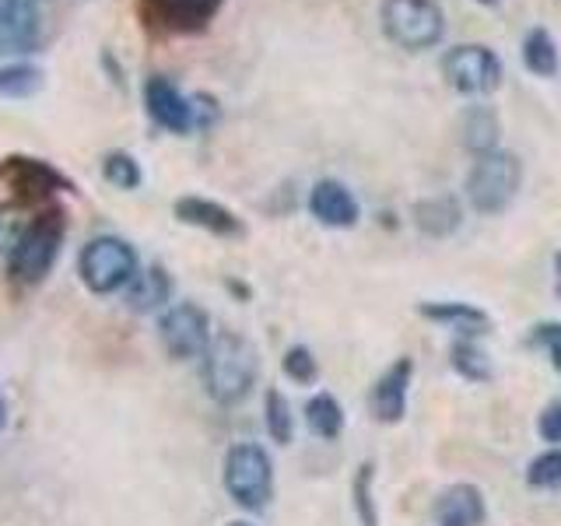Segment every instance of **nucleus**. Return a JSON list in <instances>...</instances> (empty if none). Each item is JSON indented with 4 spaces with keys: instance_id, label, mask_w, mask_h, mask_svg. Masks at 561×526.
Wrapping results in <instances>:
<instances>
[{
    "instance_id": "24",
    "label": "nucleus",
    "mask_w": 561,
    "mask_h": 526,
    "mask_svg": "<svg viewBox=\"0 0 561 526\" xmlns=\"http://www.w3.org/2000/svg\"><path fill=\"white\" fill-rule=\"evenodd\" d=\"M102 180L116 186V190H137L145 183V172H140V162L130 151H110L102 158Z\"/></svg>"
},
{
    "instance_id": "35",
    "label": "nucleus",
    "mask_w": 561,
    "mask_h": 526,
    "mask_svg": "<svg viewBox=\"0 0 561 526\" xmlns=\"http://www.w3.org/2000/svg\"><path fill=\"white\" fill-rule=\"evenodd\" d=\"M228 526H253V523H242V519H239V523H228Z\"/></svg>"
},
{
    "instance_id": "36",
    "label": "nucleus",
    "mask_w": 561,
    "mask_h": 526,
    "mask_svg": "<svg viewBox=\"0 0 561 526\" xmlns=\"http://www.w3.org/2000/svg\"><path fill=\"white\" fill-rule=\"evenodd\" d=\"M35 4H39V0H35Z\"/></svg>"
},
{
    "instance_id": "16",
    "label": "nucleus",
    "mask_w": 561,
    "mask_h": 526,
    "mask_svg": "<svg viewBox=\"0 0 561 526\" xmlns=\"http://www.w3.org/2000/svg\"><path fill=\"white\" fill-rule=\"evenodd\" d=\"M460 137H463V148L473 151V158L499 151V137H502L499 113L491 110V105H470L460 116Z\"/></svg>"
},
{
    "instance_id": "5",
    "label": "nucleus",
    "mask_w": 561,
    "mask_h": 526,
    "mask_svg": "<svg viewBox=\"0 0 561 526\" xmlns=\"http://www.w3.org/2000/svg\"><path fill=\"white\" fill-rule=\"evenodd\" d=\"M225 491L232 495L236 505L250 508V513H260L267 508L271 495H274V464L263 446L256 443H239L225 453Z\"/></svg>"
},
{
    "instance_id": "7",
    "label": "nucleus",
    "mask_w": 561,
    "mask_h": 526,
    "mask_svg": "<svg viewBox=\"0 0 561 526\" xmlns=\"http://www.w3.org/2000/svg\"><path fill=\"white\" fill-rule=\"evenodd\" d=\"M438 70H443V78L453 92L470 95V99L491 95L505 78L502 57L491 46H481V43H460V46L446 49Z\"/></svg>"
},
{
    "instance_id": "2",
    "label": "nucleus",
    "mask_w": 561,
    "mask_h": 526,
    "mask_svg": "<svg viewBox=\"0 0 561 526\" xmlns=\"http://www.w3.org/2000/svg\"><path fill=\"white\" fill-rule=\"evenodd\" d=\"M379 25L393 46L408 53H425L443 43L446 11L438 0H382Z\"/></svg>"
},
{
    "instance_id": "32",
    "label": "nucleus",
    "mask_w": 561,
    "mask_h": 526,
    "mask_svg": "<svg viewBox=\"0 0 561 526\" xmlns=\"http://www.w3.org/2000/svg\"><path fill=\"white\" fill-rule=\"evenodd\" d=\"M554 271H558V295H561V253L554 256Z\"/></svg>"
},
{
    "instance_id": "25",
    "label": "nucleus",
    "mask_w": 561,
    "mask_h": 526,
    "mask_svg": "<svg viewBox=\"0 0 561 526\" xmlns=\"http://www.w3.org/2000/svg\"><path fill=\"white\" fill-rule=\"evenodd\" d=\"M267 432L274 443L288 446L295 435V418H291V403L280 390H267Z\"/></svg>"
},
{
    "instance_id": "21",
    "label": "nucleus",
    "mask_w": 561,
    "mask_h": 526,
    "mask_svg": "<svg viewBox=\"0 0 561 526\" xmlns=\"http://www.w3.org/2000/svg\"><path fill=\"white\" fill-rule=\"evenodd\" d=\"M46 75L35 64H4L0 67V99H32L35 92H43Z\"/></svg>"
},
{
    "instance_id": "23",
    "label": "nucleus",
    "mask_w": 561,
    "mask_h": 526,
    "mask_svg": "<svg viewBox=\"0 0 561 526\" xmlns=\"http://www.w3.org/2000/svg\"><path fill=\"white\" fill-rule=\"evenodd\" d=\"M306 421H309V428L320 438H337L341 428H344V411H341V403L333 400L330 393H316L306 403Z\"/></svg>"
},
{
    "instance_id": "11",
    "label": "nucleus",
    "mask_w": 561,
    "mask_h": 526,
    "mask_svg": "<svg viewBox=\"0 0 561 526\" xmlns=\"http://www.w3.org/2000/svg\"><path fill=\"white\" fill-rule=\"evenodd\" d=\"M43 39V18L35 0H0V57L32 53Z\"/></svg>"
},
{
    "instance_id": "9",
    "label": "nucleus",
    "mask_w": 561,
    "mask_h": 526,
    "mask_svg": "<svg viewBox=\"0 0 561 526\" xmlns=\"http://www.w3.org/2000/svg\"><path fill=\"white\" fill-rule=\"evenodd\" d=\"M145 110L154 119V127L169 134H190L197 130V116H193V95H183L180 84L165 75H154L145 81Z\"/></svg>"
},
{
    "instance_id": "33",
    "label": "nucleus",
    "mask_w": 561,
    "mask_h": 526,
    "mask_svg": "<svg viewBox=\"0 0 561 526\" xmlns=\"http://www.w3.org/2000/svg\"><path fill=\"white\" fill-rule=\"evenodd\" d=\"M473 4H481V8H499L502 0H473Z\"/></svg>"
},
{
    "instance_id": "18",
    "label": "nucleus",
    "mask_w": 561,
    "mask_h": 526,
    "mask_svg": "<svg viewBox=\"0 0 561 526\" xmlns=\"http://www.w3.org/2000/svg\"><path fill=\"white\" fill-rule=\"evenodd\" d=\"M172 298V277L165 274V267H151L137 271V277L130 281V309L137 312H151V309H162Z\"/></svg>"
},
{
    "instance_id": "17",
    "label": "nucleus",
    "mask_w": 561,
    "mask_h": 526,
    "mask_svg": "<svg viewBox=\"0 0 561 526\" xmlns=\"http://www.w3.org/2000/svg\"><path fill=\"white\" fill-rule=\"evenodd\" d=\"M523 67L534 78H554L561 70V49L554 43V35L548 28H530L523 39Z\"/></svg>"
},
{
    "instance_id": "19",
    "label": "nucleus",
    "mask_w": 561,
    "mask_h": 526,
    "mask_svg": "<svg viewBox=\"0 0 561 526\" xmlns=\"http://www.w3.org/2000/svg\"><path fill=\"white\" fill-rule=\"evenodd\" d=\"M414 225L432 239H446L460 228V204L456 197H428L414 207Z\"/></svg>"
},
{
    "instance_id": "29",
    "label": "nucleus",
    "mask_w": 561,
    "mask_h": 526,
    "mask_svg": "<svg viewBox=\"0 0 561 526\" xmlns=\"http://www.w3.org/2000/svg\"><path fill=\"white\" fill-rule=\"evenodd\" d=\"M368 484H373V464H362L355 478V505H358L362 526H376V505H373V495H368Z\"/></svg>"
},
{
    "instance_id": "31",
    "label": "nucleus",
    "mask_w": 561,
    "mask_h": 526,
    "mask_svg": "<svg viewBox=\"0 0 561 526\" xmlns=\"http://www.w3.org/2000/svg\"><path fill=\"white\" fill-rule=\"evenodd\" d=\"M537 428H540L543 443H561V400H554L551 408L540 414Z\"/></svg>"
},
{
    "instance_id": "13",
    "label": "nucleus",
    "mask_w": 561,
    "mask_h": 526,
    "mask_svg": "<svg viewBox=\"0 0 561 526\" xmlns=\"http://www.w3.org/2000/svg\"><path fill=\"white\" fill-rule=\"evenodd\" d=\"M411 358H397L373 386V411L382 425H397L408 411V390H411Z\"/></svg>"
},
{
    "instance_id": "15",
    "label": "nucleus",
    "mask_w": 561,
    "mask_h": 526,
    "mask_svg": "<svg viewBox=\"0 0 561 526\" xmlns=\"http://www.w3.org/2000/svg\"><path fill=\"white\" fill-rule=\"evenodd\" d=\"M438 526H481L484 523V495L473 484H453L435 502Z\"/></svg>"
},
{
    "instance_id": "22",
    "label": "nucleus",
    "mask_w": 561,
    "mask_h": 526,
    "mask_svg": "<svg viewBox=\"0 0 561 526\" xmlns=\"http://www.w3.org/2000/svg\"><path fill=\"white\" fill-rule=\"evenodd\" d=\"M421 316H428L435 323H449L456 330H467V333H478L488 327V316L470 302H425L421 306Z\"/></svg>"
},
{
    "instance_id": "28",
    "label": "nucleus",
    "mask_w": 561,
    "mask_h": 526,
    "mask_svg": "<svg viewBox=\"0 0 561 526\" xmlns=\"http://www.w3.org/2000/svg\"><path fill=\"white\" fill-rule=\"evenodd\" d=\"M280 368H285V376L295 379L298 386H309L316 379V358L312 351L306 344H295L285 351V362H280Z\"/></svg>"
},
{
    "instance_id": "34",
    "label": "nucleus",
    "mask_w": 561,
    "mask_h": 526,
    "mask_svg": "<svg viewBox=\"0 0 561 526\" xmlns=\"http://www.w3.org/2000/svg\"><path fill=\"white\" fill-rule=\"evenodd\" d=\"M4 421H8V403L0 400V428H4Z\"/></svg>"
},
{
    "instance_id": "12",
    "label": "nucleus",
    "mask_w": 561,
    "mask_h": 526,
    "mask_svg": "<svg viewBox=\"0 0 561 526\" xmlns=\"http://www.w3.org/2000/svg\"><path fill=\"white\" fill-rule=\"evenodd\" d=\"M309 215L327 228H355L362 207L341 180H320L309 190Z\"/></svg>"
},
{
    "instance_id": "26",
    "label": "nucleus",
    "mask_w": 561,
    "mask_h": 526,
    "mask_svg": "<svg viewBox=\"0 0 561 526\" xmlns=\"http://www.w3.org/2000/svg\"><path fill=\"white\" fill-rule=\"evenodd\" d=\"M453 368L460 376L473 379V382H481L491 376V365L488 358L481 355V347L478 344H470V341H460V344H453Z\"/></svg>"
},
{
    "instance_id": "20",
    "label": "nucleus",
    "mask_w": 561,
    "mask_h": 526,
    "mask_svg": "<svg viewBox=\"0 0 561 526\" xmlns=\"http://www.w3.org/2000/svg\"><path fill=\"white\" fill-rule=\"evenodd\" d=\"M218 8L221 0H151V11L172 28H201Z\"/></svg>"
},
{
    "instance_id": "6",
    "label": "nucleus",
    "mask_w": 561,
    "mask_h": 526,
    "mask_svg": "<svg viewBox=\"0 0 561 526\" xmlns=\"http://www.w3.org/2000/svg\"><path fill=\"white\" fill-rule=\"evenodd\" d=\"M78 271L88 291L95 295H113L119 288H127L137 277V253L127 239L119 236H95L84 245L78 256Z\"/></svg>"
},
{
    "instance_id": "10",
    "label": "nucleus",
    "mask_w": 561,
    "mask_h": 526,
    "mask_svg": "<svg viewBox=\"0 0 561 526\" xmlns=\"http://www.w3.org/2000/svg\"><path fill=\"white\" fill-rule=\"evenodd\" d=\"M0 180H4L22 201H43L53 197L57 190H67L70 183L64 180V172H57L43 158H25L14 155L0 162Z\"/></svg>"
},
{
    "instance_id": "3",
    "label": "nucleus",
    "mask_w": 561,
    "mask_h": 526,
    "mask_svg": "<svg viewBox=\"0 0 561 526\" xmlns=\"http://www.w3.org/2000/svg\"><path fill=\"white\" fill-rule=\"evenodd\" d=\"M64 215L60 210H43L39 218H32L22 232H18L11 245V277L18 285H39V281L53 271V263L60 256L64 245Z\"/></svg>"
},
{
    "instance_id": "14",
    "label": "nucleus",
    "mask_w": 561,
    "mask_h": 526,
    "mask_svg": "<svg viewBox=\"0 0 561 526\" xmlns=\"http://www.w3.org/2000/svg\"><path fill=\"white\" fill-rule=\"evenodd\" d=\"M175 218L190 228H204L210 236H221V239H236L242 236V221L236 210H228L218 201H207V197H180L175 201Z\"/></svg>"
},
{
    "instance_id": "27",
    "label": "nucleus",
    "mask_w": 561,
    "mask_h": 526,
    "mask_svg": "<svg viewBox=\"0 0 561 526\" xmlns=\"http://www.w3.org/2000/svg\"><path fill=\"white\" fill-rule=\"evenodd\" d=\"M526 484L530 488H558L561 484V449L540 453L537 460L526 467Z\"/></svg>"
},
{
    "instance_id": "4",
    "label": "nucleus",
    "mask_w": 561,
    "mask_h": 526,
    "mask_svg": "<svg viewBox=\"0 0 561 526\" xmlns=\"http://www.w3.org/2000/svg\"><path fill=\"white\" fill-rule=\"evenodd\" d=\"M523 183V165L513 151H488L467 172V201L478 215H502Z\"/></svg>"
},
{
    "instance_id": "8",
    "label": "nucleus",
    "mask_w": 561,
    "mask_h": 526,
    "mask_svg": "<svg viewBox=\"0 0 561 526\" xmlns=\"http://www.w3.org/2000/svg\"><path fill=\"white\" fill-rule=\"evenodd\" d=\"M210 320L201 306L193 302H175L162 312V320H158V333H162V344L172 358H197L207 351L210 344Z\"/></svg>"
},
{
    "instance_id": "30",
    "label": "nucleus",
    "mask_w": 561,
    "mask_h": 526,
    "mask_svg": "<svg viewBox=\"0 0 561 526\" xmlns=\"http://www.w3.org/2000/svg\"><path fill=\"white\" fill-rule=\"evenodd\" d=\"M537 347H543L551 355V362H554V368L561 373V323H537L534 327V338H530Z\"/></svg>"
},
{
    "instance_id": "1",
    "label": "nucleus",
    "mask_w": 561,
    "mask_h": 526,
    "mask_svg": "<svg viewBox=\"0 0 561 526\" xmlns=\"http://www.w3.org/2000/svg\"><path fill=\"white\" fill-rule=\"evenodd\" d=\"M256 347L239 338V333H218L210 338L204 351V386L215 403L232 408V403L245 400L256 382Z\"/></svg>"
}]
</instances>
